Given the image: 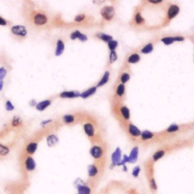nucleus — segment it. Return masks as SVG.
<instances>
[{"instance_id":"f704fd0d","label":"nucleus","mask_w":194,"mask_h":194,"mask_svg":"<svg viewBox=\"0 0 194 194\" xmlns=\"http://www.w3.org/2000/svg\"><path fill=\"white\" fill-rule=\"evenodd\" d=\"M141 171V168L140 166H137L133 168L132 170V176L134 178H138L140 175V173Z\"/></svg>"},{"instance_id":"aec40b11","label":"nucleus","mask_w":194,"mask_h":194,"mask_svg":"<svg viewBox=\"0 0 194 194\" xmlns=\"http://www.w3.org/2000/svg\"><path fill=\"white\" fill-rule=\"evenodd\" d=\"M46 142H47V145L48 147H52L55 146V145L57 144L58 143H59V138L55 134H52V135H49V136L47 137L46 138Z\"/></svg>"},{"instance_id":"ea45409f","label":"nucleus","mask_w":194,"mask_h":194,"mask_svg":"<svg viewBox=\"0 0 194 194\" xmlns=\"http://www.w3.org/2000/svg\"><path fill=\"white\" fill-rule=\"evenodd\" d=\"M7 71L4 67H1L0 68V82H2V79H4V77L6 76Z\"/></svg>"},{"instance_id":"c03bdc74","label":"nucleus","mask_w":194,"mask_h":194,"mask_svg":"<svg viewBox=\"0 0 194 194\" xmlns=\"http://www.w3.org/2000/svg\"><path fill=\"white\" fill-rule=\"evenodd\" d=\"M6 21H5V20H4L2 18H1L0 17V25L1 26H5V25H6Z\"/></svg>"},{"instance_id":"49530a36","label":"nucleus","mask_w":194,"mask_h":194,"mask_svg":"<svg viewBox=\"0 0 194 194\" xmlns=\"http://www.w3.org/2000/svg\"><path fill=\"white\" fill-rule=\"evenodd\" d=\"M37 105V102L35 101V100H31L30 102V106H34V105Z\"/></svg>"},{"instance_id":"473e14b6","label":"nucleus","mask_w":194,"mask_h":194,"mask_svg":"<svg viewBox=\"0 0 194 194\" xmlns=\"http://www.w3.org/2000/svg\"><path fill=\"white\" fill-rule=\"evenodd\" d=\"M63 120L66 124H71L74 122V116L73 115H65L63 116Z\"/></svg>"},{"instance_id":"37998d69","label":"nucleus","mask_w":194,"mask_h":194,"mask_svg":"<svg viewBox=\"0 0 194 194\" xmlns=\"http://www.w3.org/2000/svg\"><path fill=\"white\" fill-rule=\"evenodd\" d=\"M184 39H185V38L184 36H174L175 42H183Z\"/></svg>"},{"instance_id":"423d86ee","label":"nucleus","mask_w":194,"mask_h":194,"mask_svg":"<svg viewBox=\"0 0 194 194\" xmlns=\"http://www.w3.org/2000/svg\"><path fill=\"white\" fill-rule=\"evenodd\" d=\"M100 171L99 166L98 164H90L87 167V174L90 178H96L98 177Z\"/></svg>"},{"instance_id":"b1692460","label":"nucleus","mask_w":194,"mask_h":194,"mask_svg":"<svg viewBox=\"0 0 194 194\" xmlns=\"http://www.w3.org/2000/svg\"><path fill=\"white\" fill-rule=\"evenodd\" d=\"M134 23H136L138 26H141L144 23V18H143L142 15L140 12H137L134 14Z\"/></svg>"},{"instance_id":"cd10ccee","label":"nucleus","mask_w":194,"mask_h":194,"mask_svg":"<svg viewBox=\"0 0 194 194\" xmlns=\"http://www.w3.org/2000/svg\"><path fill=\"white\" fill-rule=\"evenodd\" d=\"M65 50V44L62 40H59L57 42V47H56V50H55V55L56 56H60L62 55Z\"/></svg>"},{"instance_id":"f03ea898","label":"nucleus","mask_w":194,"mask_h":194,"mask_svg":"<svg viewBox=\"0 0 194 194\" xmlns=\"http://www.w3.org/2000/svg\"><path fill=\"white\" fill-rule=\"evenodd\" d=\"M74 185L77 190V193L78 194H91L92 193V190H91L90 187L89 186L87 183L84 182L83 180L77 178L75 181H74Z\"/></svg>"},{"instance_id":"79ce46f5","label":"nucleus","mask_w":194,"mask_h":194,"mask_svg":"<svg viewBox=\"0 0 194 194\" xmlns=\"http://www.w3.org/2000/svg\"><path fill=\"white\" fill-rule=\"evenodd\" d=\"M149 3L151 4H154V5H156V4H160L163 2L162 0H149L147 1Z\"/></svg>"},{"instance_id":"a18cd8bd","label":"nucleus","mask_w":194,"mask_h":194,"mask_svg":"<svg viewBox=\"0 0 194 194\" xmlns=\"http://www.w3.org/2000/svg\"><path fill=\"white\" fill-rule=\"evenodd\" d=\"M52 120H46V121L42 122V123H41V125H42L43 127H44V126H45L46 125H47V124H48V123H51V122H52Z\"/></svg>"},{"instance_id":"1a4fd4ad","label":"nucleus","mask_w":194,"mask_h":194,"mask_svg":"<svg viewBox=\"0 0 194 194\" xmlns=\"http://www.w3.org/2000/svg\"><path fill=\"white\" fill-rule=\"evenodd\" d=\"M156 135V133L152 132V131H148V130H146V131H143L141 133V135L140 138V141H142L143 142H147V141H152L155 138Z\"/></svg>"},{"instance_id":"2f4dec72","label":"nucleus","mask_w":194,"mask_h":194,"mask_svg":"<svg viewBox=\"0 0 194 194\" xmlns=\"http://www.w3.org/2000/svg\"><path fill=\"white\" fill-rule=\"evenodd\" d=\"M118 46V42L116 40H112L109 42H108V48H109V49L110 50L111 52L115 51Z\"/></svg>"},{"instance_id":"f8f14e48","label":"nucleus","mask_w":194,"mask_h":194,"mask_svg":"<svg viewBox=\"0 0 194 194\" xmlns=\"http://www.w3.org/2000/svg\"><path fill=\"white\" fill-rule=\"evenodd\" d=\"M84 129L86 134H87L89 138H94V136H95V127H94L93 125L90 123H86L84 125Z\"/></svg>"},{"instance_id":"4468645a","label":"nucleus","mask_w":194,"mask_h":194,"mask_svg":"<svg viewBox=\"0 0 194 194\" xmlns=\"http://www.w3.org/2000/svg\"><path fill=\"white\" fill-rule=\"evenodd\" d=\"M60 97L62 98H75L80 97V93L78 91H63L60 94Z\"/></svg>"},{"instance_id":"a19ab883","label":"nucleus","mask_w":194,"mask_h":194,"mask_svg":"<svg viewBox=\"0 0 194 194\" xmlns=\"http://www.w3.org/2000/svg\"><path fill=\"white\" fill-rule=\"evenodd\" d=\"M85 18H86L85 15H84V14H80V15H77V16L75 17L74 20H75L76 22H81L85 19Z\"/></svg>"},{"instance_id":"7c9ffc66","label":"nucleus","mask_w":194,"mask_h":194,"mask_svg":"<svg viewBox=\"0 0 194 194\" xmlns=\"http://www.w3.org/2000/svg\"><path fill=\"white\" fill-rule=\"evenodd\" d=\"M149 187H150L151 190H157L158 188L157 184H156V180H155V178L152 175L149 178Z\"/></svg>"},{"instance_id":"bb28decb","label":"nucleus","mask_w":194,"mask_h":194,"mask_svg":"<svg viewBox=\"0 0 194 194\" xmlns=\"http://www.w3.org/2000/svg\"><path fill=\"white\" fill-rule=\"evenodd\" d=\"M37 147H38V145H37V143L31 142L30 143V144H28V145L27 146V147H26V151H27V153H28V154H34L36 152V150H37Z\"/></svg>"},{"instance_id":"5701e85b","label":"nucleus","mask_w":194,"mask_h":194,"mask_svg":"<svg viewBox=\"0 0 194 194\" xmlns=\"http://www.w3.org/2000/svg\"><path fill=\"white\" fill-rule=\"evenodd\" d=\"M140 61V56L138 53H133L127 58L128 63H137Z\"/></svg>"},{"instance_id":"c756f323","label":"nucleus","mask_w":194,"mask_h":194,"mask_svg":"<svg viewBox=\"0 0 194 194\" xmlns=\"http://www.w3.org/2000/svg\"><path fill=\"white\" fill-rule=\"evenodd\" d=\"M161 42H162L165 45H169L174 43L175 40L174 36H165L161 39Z\"/></svg>"},{"instance_id":"a878e982","label":"nucleus","mask_w":194,"mask_h":194,"mask_svg":"<svg viewBox=\"0 0 194 194\" xmlns=\"http://www.w3.org/2000/svg\"><path fill=\"white\" fill-rule=\"evenodd\" d=\"M50 104H51L50 101L46 100V101H41V102H40V103L37 104L36 107H37V109H38L39 111H43V110H44L46 108L48 107V106L50 105Z\"/></svg>"},{"instance_id":"e433bc0d","label":"nucleus","mask_w":194,"mask_h":194,"mask_svg":"<svg viewBox=\"0 0 194 194\" xmlns=\"http://www.w3.org/2000/svg\"><path fill=\"white\" fill-rule=\"evenodd\" d=\"M127 163H130V162H129V157L127 155H124L122 159H121V160L120 163H119V164L118 165V166H126Z\"/></svg>"},{"instance_id":"393cba45","label":"nucleus","mask_w":194,"mask_h":194,"mask_svg":"<svg viewBox=\"0 0 194 194\" xmlns=\"http://www.w3.org/2000/svg\"><path fill=\"white\" fill-rule=\"evenodd\" d=\"M154 49V45H153V43L152 42H149L146 45H144L142 48L140 49V53L142 54H149L153 51Z\"/></svg>"},{"instance_id":"58836bf2","label":"nucleus","mask_w":194,"mask_h":194,"mask_svg":"<svg viewBox=\"0 0 194 194\" xmlns=\"http://www.w3.org/2000/svg\"><path fill=\"white\" fill-rule=\"evenodd\" d=\"M5 108H6L8 111H12V110H13L15 109V106H14V105L12 104L10 101H8L5 103Z\"/></svg>"},{"instance_id":"c9c22d12","label":"nucleus","mask_w":194,"mask_h":194,"mask_svg":"<svg viewBox=\"0 0 194 194\" xmlns=\"http://www.w3.org/2000/svg\"><path fill=\"white\" fill-rule=\"evenodd\" d=\"M9 148L0 144V156H6V155L9 154Z\"/></svg>"},{"instance_id":"4be33fe9","label":"nucleus","mask_w":194,"mask_h":194,"mask_svg":"<svg viewBox=\"0 0 194 194\" xmlns=\"http://www.w3.org/2000/svg\"><path fill=\"white\" fill-rule=\"evenodd\" d=\"M109 77H110V73H109V71H106L105 73H104V75L103 77H102V79H101L100 80H99V82H98V84H97L96 85V88H99V87H102L103 85H105L106 84V83L109 82Z\"/></svg>"},{"instance_id":"a211bd4d","label":"nucleus","mask_w":194,"mask_h":194,"mask_svg":"<svg viewBox=\"0 0 194 194\" xmlns=\"http://www.w3.org/2000/svg\"><path fill=\"white\" fill-rule=\"evenodd\" d=\"M47 18L43 14H37L34 16V23L37 25H43L46 23Z\"/></svg>"},{"instance_id":"ddd939ff","label":"nucleus","mask_w":194,"mask_h":194,"mask_svg":"<svg viewBox=\"0 0 194 194\" xmlns=\"http://www.w3.org/2000/svg\"><path fill=\"white\" fill-rule=\"evenodd\" d=\"M139 156V147L137 146L134 147L131 150V153L128 156L130 163H135L138 159Z\"/></svg>"},{"instance_id":"72a5a7b5","label":"nucleus","mask_w":194,"mask_h":194,"mask_svg":"<svg viewBox=\"0 0 194 194\" xmlns=\"http://www.w3.org/2000/svg\"><path fill=\"white\" fill-rule=\"evenodd\" d=\"M117 60H118V54L116 53L115 51L110 52V54H109V63L112 64V63H115Z\"/></svg>"},{"instance_id":"f257e3e1","label":"nucleus","mask_w":194,"mask_h":194,"mask_svg":"<svg viewBox=\"0 0 194 194\" xmlns=\"http://www.w3.org/2000/svg\"><path fill=\"white\" fill-rule=\"evenodd\" d=\"M121 125L124 128L126 133L132 139H135V138H138L140 137L142 131L131 123H124L123 124L121 123Z\"/></svg>"},{"instance_id":"0eeeda50","label":"nucleus","mask_w":194,"mask_h":194,"mask_svg":"<svg viewBox=\"0 0 194 194\" xmlns=\"http://www.w3.org/2000/svg\"><path fill=\"white\" fill-rule=\"evenodd\" d=\"M121 160V150L120 147H117L112 154V166H111V168H113L115 166H118Z\"/></svg>"},{"instance_id":"6ab92c4d","label":"nucleus","mask_w":194,"mask_h":194,"mask_svg":"<svg viewBox=\"0 0 194 194\" xmlns=\"http://www.w3.org/2000/svg\"><path fill=\"white\" fill-rule=\"evenodd\" d=\"M96 90H97V88L96 86H93L91 87V88H90L89 89L86 90V91H84V92H82V93L80 94V97L82 98H84V99H86V98H89V97L92 96V95H93L96 92Z\"/></svg>"},{"instance_id":"7ed1b4c3","label":"nucleus","mask_w":194,"mask_h":194,"mask_svg":"<svg viewBox=\"0 0 194 194\" xmlns=\"http://www.w3.org/2000/svg\"><path fill=\"white\" fill-rule=\"evenodd\" d=\"M90 153L91 156L98 162L101 161L103 159L105 150H104L103 147L102 146H100V145H93L90 148Z\"/></svg>"},{"instance_id":"20e7f679","label":"nucleus","mask_w":194,"mask_h":194,"mask_svg":"<svg viewBox=\"0 0 194 194\" xmlns=\"http://www.w3.org/2000/svg\"><path fill=\"white\" fill-rule=\"evenodd\" d=\"M100 14L104 20L110 21L114 18L115 15V8L113 6L107 5V6L103 7L101 9Z\"/></svg>"},{"instance_id":"9d476101","label":"nucleus","mask_w":194,"mask_h":194,"mask_svg":"<svg viewBox=\"0 0 194 194\" xmlns=\"http://www.w3.org/2000/svg\"><path fill=\"white\" fill-rule=\"evenodd\" d=\"M12 32L17 36H25L27 35V30L26 27L21 26V25H17L14 26L12 28Z\"/></svg>"},{"instance_id":"39448f33","label":"nucleus","mask_w":194,"mask_h":194,"mask_svg":"<svg viewBox=\"0 0 194 194\" xmlns=\"http://www.w3.org/2000/svg\"><path fill=\"white\" fill-rule=\"evenodd\" d=\"M193 126L192 125H177V124H172L171 125L168 127L165 131H163L162 134H177L178 131H181L183 128H189V127H191Z\"/></svg>"},{"instance_id":"412c9836","label":"nucleus","mask_w":194,"mask_h":194,"mask_svg":"<svg viewBox=\"0 0 194 194\" xmlns=\"http://www.w3.org/2000/svg\"><path fill=\"white\" fill-rule=\"evenodd\" d=\"M96 38H98L99 39L102 40V41L105 42H109L110 41L113 40V37L110 35H108V34H106V33H101V32H99L96 34Z\"/></svg>"},{"instance_id":"f3484780","label":"nucleus","mask_w":194,"mask_h":194,"mask_svg":"<svg viewBox=\"0 0 194 194\" xmlns=\"http://www.w3.org/2000/svg\"><path fill=\"white\" fill-rule=\"evenodd\" d=\"M71 39L72 40H74L76 39H78L81 42H85L87 40V36L86 35H84V34H83V33H80V31H78V30H76V31L73 32V33L71 34Z\"/></svg>"},{"instance_id":"09e8293b","label":"nucleus","mask_w":194,"mask_h":194,"mask_svg":"<svg viewBox=\"0 0 194 194\" xmlns=\"http://www.w3.org/2000/svg\"><path fill=\"white\" fill-rule=\"evenodd\" d=\"M77 194H78V193H77Z\"/></svg>"},{"instance_id":"4c0bfd02","label":"nucleus","mask_w":194,"mask_h":194,"mask_svg":"<svg viewBox=\"0 0 194 194\" xmlns=\"http://www.w3.org/2000/svg\"><path fill=\"white\" fill-rule=\"evenodd\" d=\"M22 123V120H21V118L18 117V116H15L14 117V120L12 121V125L13 126H18L20 125Z\"/></svg>"},{"instance_id":"c85d7f7f","label":"nucleus","mask_w":194,"mask_h":194,"mask_svg":"<svg viewBox=\"0 0 194 194\" xmlns=\"http://www.w3.org/2000/svg\"><path fill=\"white\" fill-rule=\"evenodd\" d=\"M130 79H131V75H130V73L125 71L122 72V73H121L120 77H119V79H120L121 83H122L124 85L129 81Z\"/></svg>"},{"instance_id":"de8ad7c7","label":"nucleus","mask_w":194,"mask_h":194,"mask_svg":"<svg viewBox=\"0 0 194 194\" xmlns=\"http://www.w3.org/2000/svg\"><path fill=\"white\" fill-rule=\"evenodd\" d=\"M122 167H123V171H125V172H126V171H127V166H122Z\"/></svg>"},{"instance_id":"2eb2a0df","label":"nucleus","mask_w":194,"mask_h":194,"mask_svg":"<svg viewBox=\"0 0 194 194\" xmlns=\"http://www.w3.org/2000/svg\"><path fill=\"white\" fill-rule=\"evenodd\" d=\"M166 153H167V152H166V150L165 149H160L156 151V153L152 156V163H156V162L159 161V159L164 157L165 155L166 154Z\"/></svg>"},{"instance_id":"9b49d317","label":"nucleus","mask_w":194,"mask_h":194,"mask_svg":"<svg viewBox=\"0 0 194 194\" xmlns=\"http://www.w3.org/2000/svg\"><path fill=\"white\" fill-rule=\"evenodd\" d=\"M24 165H25L26 170L28 171H34L36 166H37L35 160L31 156H27V159H25V162H24Z\"/></svg>"},{"instance_id":"6e6552de","label":"nucleus","mask_w":194,"mask_h":194,"mask_svg":"<svg viewBox=\"0 0 194 194\" xmlns=\"http://www.w3.org/2000/svg\"><path fill=\"white\" fill-rule=\"evenodd\" d=\"M180 12V8L177 5H171L168 7L167 12V18L168 20H172Z\"/></svg>"},{"instance_id":"dca6fc26","label":"nucleus","mask_w":194,"mask_h":194,"mask_svg":"<svg viewBox=\"0 0 194 194\" xmlns=\"http://www.w3.org/2000/svg\"><path fill=\"white\" fill-rule=\"evenodd\" d=\"M125 93V85L122 83H118L115 88V95L118 99L122 98Z\"/></svg>"}]
</instances>
